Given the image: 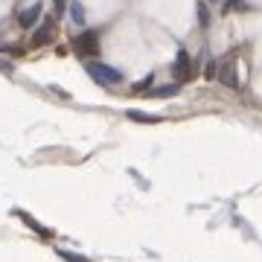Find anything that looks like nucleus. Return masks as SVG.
<instances>
[{
    "mask_svg": "<svg viewBox=\"0 0 262 262\" xmlns=\"http://www.w3.org/2000/svg\"><path fill=\"white\" fill-rule=\"evenodd\" d=\"M215 82L225 84V88H230V91H239V67H236L233 58L222 61V67H219V76H215Z\"/></svg>",
    "mask_w": 262,
    "mask_h": 262,
    "instance_id": "20e7f679",
    "label": "nucleus"
},
{
    "mask_svg": "<svg viewBox=\"0 0 262 262\" xmlns=\"http://www.w3.org/2000/svg\"><path fill=\"white\" fill-rule=\"evenodd\" d=\"M219 67H222V61H219V58H210V61H207V79H215V76H219Z\"/></svg>",
    "mask_w": 262,
    "mask_h": 262,
    "instance_id": "4468645a",
    "label": "nucleus"
},
{
    "mask_svg": "<svg viewBox=\"0 0 262 262\" xmlns=\"http://www.w3.org/2000/svg\"><path fill=\"white\" fill-rule=\"evenodd\" d=\"M181 91V82H172V84H163V88H155V91H149V96H175Z\"/></svg>",
    "mask_w": 262,
    "mask_h": 262,
    "instance_id": "9d476101",
    "label": "nucleus"
},
{
    "mask_svg": "<svg viewBox=\"0 0 262 262\" xmlns=\"http://www.w3.org/2000/svg\"><path fill=\"white\" fill-rule=\"evenodd\" d=\"M128 120H134V122H160V117H151V114H143V111H128Z\"/></svg>",
    "mask_w": 262,
    "mask_h": 262,
    "instance_id": "f8f14e48",
    "label": "nucleus"
},
{
    "mask_svg": "<svg viewBox=\"0 0 262 262\" xmlns=\"http://www.w3.org/2000/svg\"><path fill=\"white\" fill-rule=\"evenodd\" d=\"M84 70H88V76H91L96 84H105V88H114V84L122 82V70L105 64V61H94V58H88Z\"/></svg>",
    "mask_w": 262,
    "mask_h": 262,
    "instance_id": "f257e3e1",
    "label": "nucleus"
},
{
    "mask_svg": "<svg viewBox=\"0 0 262 262\" xmlns=\"http://www.w3.org/2000/svg\"><path fill=\"white\" fill-rule=\"evenodd\" d=\"M73 50L84 58L96 56V53H99V32H96V29H84L82 35L73 38Z\"/></svg>",
    "mask_w": 262,
    "mask_h": 262,
    "instance_id": "f03ea898",
    "label": "nucleus"
},
{
    "mask_svg": "<svg viewBox=\"0 0 262 262\" xmlns=\"http://www.w3.org/2000/svg\"><path fill=\"white\" fill-rule=\"evenodd\" d=\"M172 76H175V82H189L192 79V58L184 47L178 50V56H175V64H172Z\"/></svg>",
    "mask_w": 262,
    "mask_h": 262,
    "instance_id": "7ed1b4c3",
    "label": "nucleus"
},
{
    "mask_svg": "<svg viewBox=\"0 0 262 262\" xmlns=\"http://www.w3.org/2000/svg\"><path fill=\"white\" fill-rule=\"evenodd\" d=\"M253 6L248 3V0H227L225 6H222V12L225 15H233V12H251Z\"/></svg>",
    "mask_w": 262,
    "mask_h": 262,
    "instance_id": "0eeeda50",
    "label": "nucleus"
},
{
    "mask_svg": "<svg viewBox=\"0 0 262 262\" xmlns=\"http://www.w3.org/2000/svg\"><path fill=\"white\" fill-rule=\"evenodd\" d=\"M64 6H67V0H56V9L58 12H64Z\"/></svg>",
    "mask_w": 262,
    "mask_h": 262,
    "instance_id": "dca6fc26",
    "label": "nucleus"
},
{
    "mask_svg": "<svg viewBox=\"0 0 262 262\" xmlns=\"http://www.w3.org/2000/svg\"><path fill=\"white\" fill-rule=\"evenodd\" d=\"M41 15H44V6H41V3H32L29 9H24V12L18 15V24H20L24 29H32V27H38Z\"/></svg>",
    "mask_w": 262,
    "mask_h": 262,
    "instance_id": "423d86ee",
    "label": "nucleus"
},
{
    "mask_svg": "<svg viewBox=\"0 0 262 262\" xmlns=\"http://www.w3.org/2000/svg\"><path fill=\"white\" fill-rule=\"evenodd\" d=\"M0 70H3V73H12V64L9 61H0Z\"/></svg>",
    "mask_w": 262,
    "mask_h": 262,
    "instance_id": "2eb2a0df",
    "label": "nucleus"
},
{
    "mask_svg": "<svg viewBox=\"0 0 262 262\" xmlns=\"http://www.w3.org/2000/svg\"><path fill=\"white\" fill-rule=\"evenodd\" d=\"M18 215H20V219H24V222H27L29 227H32V230H38V233H41V236H50V230H47V227H41V225H38V222H35V219H29L27 213H18Z\"/></svg>",
    "mask_w": 262,
    "mask_h": 262,
    "instance_id": "ddd939ff",
    "label": "nucleus"
},
{
    "mask_svg": "<svg viewBox=\"0 0 262 262\" xmlns=\"http://www.w3.org/2000/svg\"><path fill=\"white\" fill-rule=\"evenodd\" d=\"M53 38H56V24L47 18V20H41V24L35 27L29 44H32V47H47V44H53Z\"/></svg>",
    "mask_w": 262,
    "mask_h": 262,
    "instance_id": "39448f33",
    "label": "nucleus"
},
{
    "mask_svg": "<svg viewBox=\"0 0 262 262\" xmlns=\"http://www.w3.org/2000/svg\"><path fill=\"white\" fill-rule=\"evenodd\" d=\"M70 18H73V24H76V27H84V24H88L84 6L79 3V0H73V3H70Z\"/></svg>",
    "mask_w": 262,
    "mask_h": 262,
    "instance_id": "6e6552de",
    "label": "nucleus"
},
{
    "mask_svg": "<svg viewBox=\"0 0 262 262\" xmlns=\"http://www.w3.org/2000/svg\"><path fill=\"white\" fill-rule=\"evenodd\" d=\"M195 15H198V27H201V29L210 27V20H213V18H210V9H207L204 0H201V3H195Z\"/></svg>",
    "mask_w": 262,
    "mask_h": 262,
    "instance_id": "9b49d317",
    "label": "nucleus"
},
{
    "mask_svg": "<svg viewBox=\"0 0 262 262\" xmlns=\"http://www.w3.org/2000/svg\"><path fill=\"white\" fill-rule=\"evenodd\" d=\"M207 3H215V0H207Z\"/></svg>",
    "mask_w": 262,
    "mask_h": 262,
    "instance_id": "f3484780",
    "label": "nucleus"
},
{
    "mask_svg": "<svg viewBox=\"0 0 262 262\" xmlns=\"http://www.w3.org/2000/svg\"><path fill=\"white\" fill-rule=\"evenodd\" d=\"M151 82H155V76H146V79H140V82L134 84V88H131V94L134 96H149V91H151Z\"/></svg>",
    "mask_w": 262,
    "mask_h": 262,
    "instance_id": "1a4fd4ad",
    "label": "nucleus"
}]
</instances>
